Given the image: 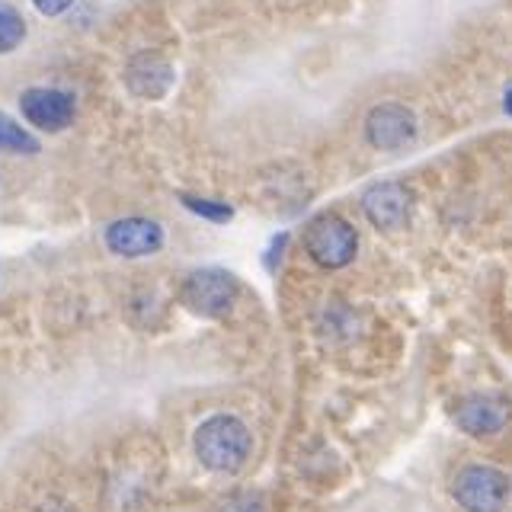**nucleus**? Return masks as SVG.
<instances>
[{
    "label": "nucleus",
    "instance_id": "nucleus-1",
    "mask_svg": "<svg viewBox=\"0 0 512 512\" xmlns=\"http://www.w3.org/2000/svg\"><path fill=\"white\" fill-rule=\"evenodd\" d=\"M192 452L208 471L237 474L253 452V436L244 420L231 413H215L199 423L196 436H192Z\"/></svg>",
    "mask_w": 512,
    "mask_h": 512
},
{
    "label": "nucleus",
    "instance_id": "nucleus-2",
    "mask_svg": "<svg viewBox=\"0 0 512 512\" xmlns=\"http://www.w3.org/2000/svg\"><path fill=\"white\" fill-rule=\"evenodd\" d=\"M304 250L324 269H343L356 260L359 253V234L356 228L340 215H317L304 228Z\"/></svg>",
    "mask_w": 512,
    "mask_h": 512
},
{
    "label": "nucleus",
    "instance_id": "nucleus-4",
    "mask_svg": "<svg viewBox=\"0 0 512 512\" xmlns=\"http://www.w3.org/2000/svg\"><path fill=\"white\" fill-rule=\"evenodd\" d=\"M452 496L464 512H503L509 477L493 464H468L452 480Z\"/></svg>",
    "mask_w": 512,
    "mask_h": 512
},
{
    "label": "nucleus",
    "instance_id": "nucleus-3",
    "mask_svg": "<svg viewBox=\"0 0 512 512\" xmlns=\"http://www.w3.org/2000/svg\"><path fill=\"white\" fill-rule=\"evenodd\" d=\"M237 292L240 285L231 272L224 269H196L189 272L180 285V301L183 308L208 317V320H218V317H228L231 308L237 304Z\"/></svg>",
    "mask_w": 512,
    "mask_h": 512
},
{
    "label": "nucleus",
    "instance_id": "nucleus-13",
    "mask_svg": "<svg viewBox=\"0 0 512 512\" xmlns=\"http://www.w3.org/2000/svg\"><path fill=\"white\" fill-rule=\"evenodd\" d=\"M183 205L189 208V212H196L199 218H208L215 224H224L234 218V208L224 205V202H215V199H199V196H180Z\"/></svg>",
    "mask_w": 512,
    "mask_h": 512
},
{
    "label": "nucleus",
    "instance_id": "nucleus-10",
    "mask_svg": "<svg viewBox=\"0 0 512 512\" xmlns=\"http://www.w3.org/2000/svg\"><path fill=\"white\" fill-rule=\"evenodd\" d=\"M173 68L170 61H164L160 55H135L132 61L125 64V87L138 100H164V96L173 90Z\"/></svg>",
    "mask_w": 512,
    "mask_h": 512
},
{
    "label": "nucleus",
    "instance_id": "nucleus-14",
    "mask_svg": "<svg viewBox=\"0 0 512 512\" xmlns=\"http://www.w3.org/2000/svg\"><path fill=\"white\" fill-rule=\"evenodd\" d=\"M218 512H263V506L256 496H234V500H228Z\"/></svg>",
    "mask_w": 512,
    "mask_h": 512
},
{
    "label": "nucleus",
    "instance_id": "nucleus-9",
    "mask_svg": "<svg viewBox=\"0 0 512 512\" xmlns=\"http://www.w3.org/2000/svg\"><path fill=\"white\" fill-rule=\"evenodd\" d=\"M362 212L378 231H397L410 218V192L394 180L375 183L362 192Z\"/></svg>",
    "mask_w": 512,
    "mask_h": 512
},
{
    "label": "nucleus",
    "instance_id": "nucleus-11",
    "mask_svg": "<svg viewBox=\"0 0 512 512\" xmlns=\"http://www.w3.org/2000/svg\"><path fill=\"white\" fill-rule=\"evenodd\" d=\"M0 151L4 154H39V141L32 138L20 122L0 112Z\"/></svg>",
    "mask_w": 512,
    "mask_h": 512
},
{
    "label": "nucleus",
    "instance_id": "nucleus-16",
    "mask_svg": "<svg viewBox=\"0 0 512 512\" xmlns=\"http://www.w3.org/2000/svg\"><path fill=\"white\" fill-rule=\"evenodd\" d=\"M503 109L509 112V116H512V87L506 90V100H503Z\"/></svg>",
    "mask_w": 512,
    "mask_h": 512
},
{
    "label": "nucleus",
    "instance_id": "nucleus-5",
    "mask_svg": "<svg viewBox=\"0 0 512 512\" xmlns=\"http://www.w3.org/2000/svg\"><path fill=\"white\" fill-rule=\"evenodd\" d=\"M420 135L413 109L404 103H378L365 116V141L375 151H404Z\"/></svg>",
    "mask_w": 512,
    "mask_h": 512
},
{
    "label": "nucleus",
    "instance_id": "nucleus-6",
    "mask_svg": "<svg viewBox=\"0 0 512 512\" xmlns=\"http://www.w3.org/2000/svg\"><path fill=\"white\" fill-rule=\"evenodd\" d=\"M103 240L122 260H141V256L160 253V247H164V228L151 218H119L106 228Z\"/></svg>",
    "mask_w": 512,
    "mask_h": 512
},
{
    "label": "nucleus",
    "instance_id": "nucleus-8",
    "mask_svg": "<svg viewBox=\"0 0 512 512\" xmlns=\"http://www.w3.org/2000/svg\"><path fill=\"white\" fill-rule=\"evenodd\" d=\"M23 119L42 132H64L74 122V96L55 87H32L20 96Z\"/></svg>",
    "mask_w": 512,
    "mask_h": 512
},
{
    "label": "nucleus",
    "instance_id": "nucleus-15",
    "mask_svg": "<svg viewBox=\"0 0 512 512\" xmlns=\"http://www.w3.org/2000/svg\"><path fill=\"white\" fill-rule=\"evenodd\" d=\"M74 4V0H32V7H36L42 16H58V13H64Z\"/></svg>",
    "mask_w": 512,
    "mask_h": 512
},
{
    "label": "nucleus",
    "instance_id": "nucleus-7",
    "mask_svg": "<svg viewBox=\"0 0 512 512\" xmlns=\"http://www.w3.org/2000/svg\"><path fill=\"white\" fill-rule=\"evenodd\" d=\"M455 423L471 439H493L509 426V404L496 394H471L458 404Z\"/></svg>",
    "mask_w": 512,
    "mask_h": 512
},
{
    "label": "nucleus",
    "instance_id": "nucleus-12",
    "mask_svg": "<svg viewBox=\"0 0 512 512\" xmlns=\"http://www.w3.org/2000/svg\"><path fill=\"white\" fill-rule=\"evenodd\" d=\"M26 39V20L23 13L0 0V55H10Z\"/></svg>",
    "mask_w": 512,
    "mask_h": 512
}]
</instances>
